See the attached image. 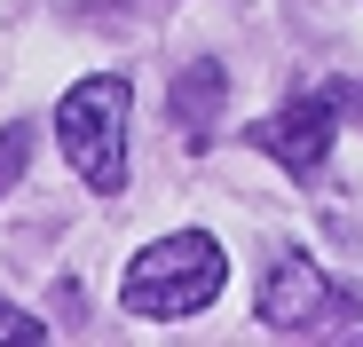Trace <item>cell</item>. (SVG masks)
I'll list each match as a JSON object with an SVG mask.
<instances>
[{
  "instance_id": "obj_1",
  "label": "cell",
  "mask_w": 363,
  "mask_h": 347,
  "mask_svg": "<svg viewBox=\"0 0 363 347\" xmlns=\"http://www.w3.org/2000/svg\"><path fill=\"white\" fill-rule=\"evenodd\" d=\"M229 284V253L213 229H166V237H150L127 276H118V300H127L135 316H198L206 300H221Z\"/></svg>"
},
{
  "instance_id": "obj_2",
  "label": "cell",
  "mask_w": 363,
  "mask_h": 347,
  "mask_svg": "<svg viewBox=\"0 0 363 347\" xmlns=\"http://www.w3.org/2000/svg\"><path fill=\"white\" fill-rule=\"evenodd\" d=\"M127 119H135V87L103 72V79H79L64 103H55V142L79 166V182L118 198L127 190Z\"/></svg>"
},
{
  "instance_id": "obj_3",
  "label": "cell",
  "mask_w": 363,
  "mask_h": 347,
  "mask_svg": "<svg viewBox=\"0 0 363 347\" xmlns=\"http://www.w3.org/2000/svg\"><path fill=\"white\" fill-rule=\"evenodd\" d=\"M355 103H363V87L332 79L324 95H300V103L269 110V119H253V127H245V150L277 158L292 182H316V174H324V158H332V135H340V119H347Z\"/></svg>"
},
{
  "instance_id": "obj_4",
  "label": "cell",
  "mask_w": 363,
  "mask_h": 347,
  "mask_svg": "<svg viewBox=\"0 0 363 347\" xmlns=\"http://www.w3.org/2000/svg\"><path fill=\"white\" fill-rule=\"evenodd\" d=\"M340 284L308 261V253H277L269 261V276H261V324L269 331H324V324H340Z\"/></svg>"
},
{
  "instance_id": "obj_5",
  "label": "cell",
  "mask_w": 363,
  "mask_h": 347,
  "mask_svg": "<svg viewBox=\"0 0 363 347\" xmlns=\"http://www.w3.org/2000/svg\"><path fill=\"white\" fill-rule=\"evenodd\" d=\"M213 95H221V64H198L182 79V127H190V142L213 135Z\"/></svg>"
},
{
  "instance_id": "obj_6",
  "label": "cell",
  "mask_w": 363,
  "mask_h": 347,
  "mask_svg": "<svg viewBox=\"0 0 363 347\" xmlns=\"http://www.w3.org/2000/svg\"><path fill=\"white\" fill-rule=\"evenodd\" d=\"M24 150H32V127H24V119H16V127H9V135H0V198H9V190H16V182H24Z\"/></svg>"
},
{
  "instance_id": "obj_7",
  "label": "cell",
  "mask_w": 363,
  "mask_h": 347,
  "mask_svg": "<svg viewBox=\"0 0 363 347\" xmlns=\"http://www.w3.org/2000/svg\"><path fill=\"white\" fill-rule=\"evenodd\" d=\"M0 339H48V324H40V316H24V308H9V300H0Z\"/></svg>"
}]
</instances>
